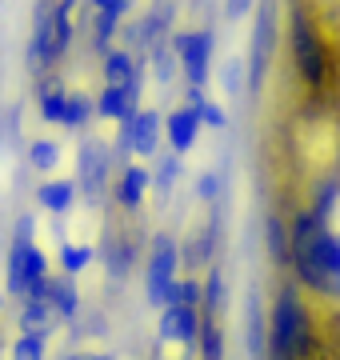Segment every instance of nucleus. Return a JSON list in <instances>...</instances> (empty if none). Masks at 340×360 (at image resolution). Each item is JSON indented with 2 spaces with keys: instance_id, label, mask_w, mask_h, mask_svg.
<instances>
[{
  "instance_id": "obj_4",
  "label": "nucleus",
  "mask_w": 340,
  "mask_h": 360,
  "mask_svg": "<svg viewBox=\"0 0 340 360\" xmlns=\"http://www.w3.org/2000/svg\"><path fill=\"white\" fill-rule=\"evenodd\" d=\"M288 52H292V68L296 80L308 89H325V80L332 77V52H328L320 28L313 25V16L304 13L301 0H292V20H288Z\"/></svg>"
},
{
  "instance_id": "obj_6",
  "label": "nucleus",
  "mask_w": 340,
  "mask_h": 360,
  "mask_svg": "<svg viewBox=\"0 0 340 360\" xmlns=\"http://www.w3.org/2000/svg\"><path fill=\"white\" fill-rule=\"evenodd\" d=\"M181 245H176V236L169 229L152 232V240L144 248V304L148 309H164L169 304V288L181 281Z\"/></svg>"
},
{
  "instance_id": "obj_24",
  "label": "nucleus",
  "mask_w": 340,
  "mask_h": 360,
  "mask_svg": "<svg viewBox=\"0 0 340 360\" xmlns=\"http://www.w3.org/2000/svg\"><path fill=\"white\" fill-rule=\"evenodd\" d=\"M224 300H228V288H224V272L212 264L209 276H204V300H200V312H204L209 321H221Z\"/></svg>"
},
{
  "instance_id": "obj_17",
  "label": "nucleus",
  "mask_w": 340,
  "mask_h": 360,
  "mask_svg": "<svg viewBox=\"0 0 340 360\" xmlns=\"http://www.w3.org/2000/svg\"><path fill=\"white\" fill-rule=\"evenodd\" d=\"M60 316L53 312L48 300H20L16 304V333H40V336H53Z\"/></svg>"
},
{
  "instance_id": "obj_9",
  "label": "nucleus",
  "mask_w": 340,
  "mask_h": 360,
  "mask_svg": "<svg viewBox=\"0 0 340 360\" xmlns=\"http://www.w3.org/2000/svg\"><path fill=\"white\" fill-rule=\"evenodd\" d=\"M276 52V16L268 4L256 8V28H252V49H249V92H261L268 65H273Z\"/></svg>"
},
{
  "instance_id": "obj_18",
  "label": "nucleus",
  "mask_w": 340,
  "mask_h": 360,
  "mask_svg": "<svg viewBox=\"0 0 340 360\" xmlns=\"http://www.w3.org/2000/svg\"><path fill=\"white\" fill-rule=\"evenodd\" d=\"M216 80H221L224 96L233 104L244 101V92H249V56H240V52H233V56H224L221 68H216Z\"/></svg>"
},
{
  "instance_id": "obj_12",
  "label": "nucleus",
  "mask_w": 340,
  "mask_h": 360,
  "mask_svg": "<svg viewBox=\"0 0 340 360\" xmlns=\"http://www.w3.org/2000/svg\"><path fill=\"white\" fill-rule=\"evenodd\" d=\"M129 141H132V156L136 160H157L160 141H164V112L140 108L136 120H129Z\"/></svg>"
},
{
  "instance_id": "obj_7",
  "label": "nucleus",
  "mask_w": 340,
  "mask_h": 360,
  "mask_svg": "<svg viewBox=\"0 0 340 360\" xmlns=\"http://www.w3.org/2000/svg\"><path fill=\"white\" fill-rule=\"evenodd\" d=\"M176 65L188 89H209V72H212V52H216V37L212 28H176L169 37Z\"/></svg>"
},
{
  "instance_id": "obj_23",
  "label": "nucleus",
  "mask_w": 340,
  "mask_h": 360,
  "mask_svg": "<svg viewBox=\"0 0 340 360\" xmlns=\"http://www.w3.org/2000/svg\"><path fill=\"white\" fill-rule=\"evenodd\" d=\"M184 104H188V108H197V116H200V124H204V129H212V132L228 129V112H224L221 104L209 96V89H188V92H184Z\"/></svg>"
},
{
  "instance_id": "obj_5",
  "label": "nucleus",
  "mask_w": 340,
  "mask_h": 360,
  "mask_svg": "<svg viewBox=\"0 0 340 360\" xmlns=\"http://www.w3.org/2000/svg\"><path fill=\"white\" fill-rule=\"evenodd\" d=\"M77 172H72V180H77V193L80 200L89 208H100L112 196V165H117V153H112V144L100 141V136H80L77 144Z\"/></svg>"
},
{
  "instance_id": "obj_3",
  "label": "nucleus",
  "mask_w": 340,
  "mask_h": 360,
  "mask_svg": "<svg viewBox=\"0 0 340 360\" xmlns=\"http://www.w3.org/2000/svg\"><path fill=\"white\" fill-rule=\"evenodd\" d=\"M48 252L37 245V220L20 212L8 229L4 252V296L20 300H48Z\"/></svg>"
},
{
  "instance_id": "obj_33",
  "label": "nucleus",
  "mask_w": 340,
  "mask_h": 360,
  "mask_svg": "<svg viewBox=\"0 0 340 360\" xmlns=\"http://www.w3.org/2000/svg\"><path fill=\"white\" fill-rule=\"evenodd\" d=\"M132 4L136 0H92V13H108V16H120L124 20L132 13Z\"/></svg>"
},
{
  "instance_id": "obj_2",
  "label": "nucleus",
  "mask_w": 340,
  "mask_h": 360,
  "mask_svg": "<svg viewBox=\"0 0 340 360\" xmlns=\"http://www.w3.org/2000/svg\"><path fill=\"white\" fill-rule=\"evenodd\" d=\"M313 304L296 281H285L268 304V360H316Z\"/></svg>"
},
{
  "instance_id": "obj_8",
  "label": "nucleus",
  "mask_w": 340,
  "mask_h": 360,
  "mask_svg": "<svg viewBox=\"0 0 340 360\" xmlns=\"http://www.w3.org/2000/svg\"><path fill=\"white\" fill-rule=\"evenodd\" d=\"M200 333H204V312L197 304H164L157 316V336L160 345H181L188 352H197Z\"/></svg>"
},
{
  "instance_id": "obj_10",
  "label": "nucleus",
  "mask_w": 340,
  "mask_h": 360,
  "mask_svg": "<svg viewBox=\"0 0 340 360\" xmlns=\"http://www.w3.org/2000/svg\"><path fill=\"white\" fill-rule=\"evenodd\" d=\"M148 188H152V168L129 160V165H120L117 180H112V205L120 212H140L148 200Z\"/></svg>"
},
{
  "instance_id": "obj_19",
  "label": "nucleus",
  "mask_w": 340,
  "mask_h": 360,
  "mask_svg": "<svg viewBox=\"0 0 340 360\" xmlns=\"http://www.w3.org/2000/svg\"><path fill=\"white\" fill-rule=\"evenodd\" d=\"M100 257V248L89 245V240H65V245L56 248V260H60V272L68 276H80V272H89Z\"/></svg>"
},
{
  "instance_id": "obj_29",
  "label": "nucleus",
  "mask_w": 340,
  "mask_h": 360,
  "mask_svg": "<svg viewBox=\"0 0 340 360\" xmlns=\"http://www.w3.org/2000/svg\"><path fill=\"white\" fill-rule=\"evenodd\" d=\"M117 37H120V16L96 13V20H92V49L105 56V52L117 49Z\"/></svg>"
},
{
  "instance_id": "obj_22",
  "label": "nucleus",
  "mask_w": 340,
  "mask_h": 360,
  "mask_svg": "<svg viewBox=\"0 0 340 360\" xmlns=\"http://www.w3.org/2000/svg\"><path fill=\"white\" fill-rule=\"evenodd\" d=\"M72 8H77V0H56V4H53V40H56V60H65L68 49H72V40H77Z\"/></svg>"
},
{
  "instance_id": "obj_27",
  "label": "nucleus",
  "mask_w": 340,
  "mask_h": 360,
  "mask_svg": "<svg viewBox=\"0 0 340 360\" xmlns=\"http://www.w3.org/2000/svg\"><path fill=\"white\" fill-rule=\"evenodd\" d=\"M197 356L200 360H224L228 356V340H224V324L221 321H209V316H204V333H200Z\"/></svg>"
},
{
  "instance_id": "obj_34",
  "label": "nucleus",
  "mask_w": 340,
  "mask_h": 360,
  "mask_svg": "<svg viewBox=\"0 0 340 360\" xmlns=\"http://www.w3.org/2000/svg\"><path fill=\"white\" fill-rule=\"evenodd\" d=\"M252 8H256V0H224V16L228 20H244Z\"/></svg>"
},
{
  "instance_id": "obj_11",
  "label": "nucleus",
  "mask_w": 340,
  "mask_h": 360,
  "mask_svg": "<svg viewBox=\"0 0 340 360\" xmlns=\"http://www.w3.org/2000/svg\"><path fill=\"white\" fill-rule=\"evenodd\" d=\"M144 84H100L96 92V116L100 120H112V124H124V120H136V112L144 108Z\"/></svg>"
},
{
  "instance_id": "obj_13",
  "label": "nucleus",
  "mask_w": 340,
  "mask_h": 360,
  "mask_svg": "<svg viewBox=\"0 0 340 360\" xmlns=\"http://www.w3.org/2000/svg\"><path fill=\"white\" fill-rule=\"evenodd\" d=\"M200 129H204V124H200L197 108H188V104H176L172 112H164V141H169V153L188 156L200 141Z\"/></svg>"
},
{
  "instance_id": "obj_28",
  "label": "nucleus",
  "mask_w": 340,
  "mask_h": 360,
  "mask_svg": "<svg viewBox=\"0 0 340 360\" xmlns=\"http://www.w3.org/2000/svg\"><path fill=\"white\" fill-rule=\"evenodd\" d=\"M176 52H172V44L169 40H164V44H157V49L148 52V72H152V77H157V84L160 89H169L172 84V77H176Z\"/></svg>"
},
{
  "instance_id": "obj_15",
  "label": "nucleus",
  "mask_w": 340,
  "mask_h": 360,
  "mask_svg": "<svg viewBox=\"0 0 340 360\" xmlns=\"http://www.w3.org/2000/svg\"><path fill=\"white\" fill-rule=\"evenodd\" d=\"M65 104H68V84L60 77H44L37 80V116L44 124H60L65 120Z\"/></svg>"
},
{
  "instance_id": "obj_1",
  "label": "nucleus",
  "mask_w": 340,
  "mask_h": 360,
  "mask_svg": "<svg viewBox=\"0 0 340 360\" xmlns=\"http://www.w3.org/2000/svg\"><path fill=\"white\" fill-rule=\"evenodd\" d=\"M288 269L313 300L340 304V232L320 208H301L288 224Z\"/></svg>"
},
{
  "instance_id": "obj_14",
  "label": "nucleus",
  "mask_w": 340,
  "mask_h": 360,
  "mask_svg": "<svg viewBox=\"0 0 340 360\" xmlns=\"http://www.w3.org/2000/svg\"><path fill=\"white\" fill-rule=\"evenodd\" d=\"M77 200H80V193H77V180L72 176H44L37 184V205L44 208V212H53V217L72 212Z\"/></svg>"
},
{
  "instance_id": "obj_37",
  "label": "nucleus",
  "mask_w": 340,
  "mask_h": 360,
  "mask_svg": "<svg viewBox=\"0 0 340 360\" xmlns=\"http://www.w3.org/2000/svg\"><path fill=\"white\" fill-rule=\"evenodd\" d=\"M0 304H4V296H0Z\"/></svg>"
},
{
  "instance_id": "obj_16",
  "label": "nucleus",
  "mask_w": 340,
  "mask_h": 360,
  "mask_svg": "<svg viewBox=\"0 0 340 360\" xmlns=\"http://www.w3.org/2000/svg\"><path fill=\"white\" fill-rule=\"evenodd\" d=\"M48 304H53V312L60 316V324H72L80 316V288H77V276H68V272H60V276H48Z\"/></svg>"
},
{
  "instance_id": "obj_36",
  "label": "nucleus",
  "mask_w": 340,
  "mask_h": 360,
  "mask_svg": "<svg viewBox=\"0 0 340 360\" xmlns=\"http://www.w3.org/2000/svg\"><path fill=\"white\" fill-rule=\"evenodd\" d=\"M152 360H188V356H152Z\"/></svg>"
},
{
  "instance_id": "obj_35",
  "label": "nucleus",
  "mask_w": 340,
  "mask_h": 360,
  "mask_svg": "<svg viewBox=\"0 0 340 360\" xmlns=\"http://www.w3.org/2000/svg\"><path fill=\"white\" fill-rule=\"evenodd\" d=\"M56 360H92V352H84V348H72V352H65V356H56Z\"/></svg>"
},
{
  "instance_id": "obj_32",
  "label": "nucleus",
  "mask_w": 340,
  "mask_h": 360,
  "mask_svg": "<svg viewBox=\"0 0 340 360\" xmlns=\"http://www.w3.org/2000/svg\"><path fill=\"white\" fill-rule=\"evenodd\" d=\"M221 196H224V176L216 172V168H200L197 172V200L209 205V208H216Z\"/></svg>"
},
{
  "instance_id": "obj_21",
  "label": "nucleus",
  "mask_w": 340,
  "mask_h": 360,
  "mask_svg": "<svg viewBox=\"0 0 340 360\" xmlns=\"http://www.w3.org/2000/svg\"><path fill=\"white\" fill-rule=\"evenodd\" d=\"M92 116H96V96L80 89H68V104H65V120H60V129L65 132H84L92 124Z\"/></svg>"
},
{
  "instance_id": "obj_26",
  "label": "nucleus",
  "mask_w": 340,
  "mask_h": 360,
  "mask_svg": "<svg viewBox=\"0 0 340 360\" xmlns=\"http://www.w3.org/2000/svg\"><path fill=\"white\" fill-rule=\"evenodd\" d=\"M48 340H53V336L16 333L13 345H8V360H48Z\"/></svg>"
},
{
  "instance_id": "obj_31",
  "label": "nucleus",
  "mask_w": 340,
  "mask_h": 360,
  "mask_svg": "<svg viewBox=\"0 0 340 360\" xmlns=\"http://www.w3.org/2000/svg\"><path fill=\"white\" fill-rule=\"evenodd\" d=\"M264 245H268V257L276 264H288V224L280 217H268V224H264Z\"/></svg>"
},
{
  "instance_id": "obj_20",
  "label": "nucleus",
  "mask_w": 340,
  "mask_h": 360,
  "mask_svg": "<svg viewBox=\"0 0 340 360\" xmlns=\"http://www.w3.org/2000/svg\"><path fill=\"white\" fill-rule=\"evenodd\" d=\"M60 156H65L60 153V141H53V136H37V141L28 144L25 160H28V168L44 180V176H53L56 168H60Z\"/></svg>"
},
{
  "instance_id": "obj_25",
  "label": "nucleus",
  "mask_w": 340,
  "mask_h": 360,
  "mask_svg": "<svg viewBox=\"0 0 340 360\" xmlns=\"http://www.w3.org/2000/svg\"><path fill=\"white\" fill-rule=\"evenodd\" d=\"M181 156L169 153V156H157V168H152V188H157V200H169L176 180H181Z\"/></svg>"
},
{
  "instance_id": "obj_30",
  "label": "nucleus",
  "mask_w": 340,
  "mask_h": 360,
  "mask_svg": "<svg viewBox=\"0 0 340 360\" xmlns=\"http://www.w3.org/2000/svg\"><path fill=\"white\" fill-rule=\"evenodd\" d=\"M204 300V281L200 276H192V272H181V281L169 288V304H197Z\"/></svg>"
}]
</instances>
